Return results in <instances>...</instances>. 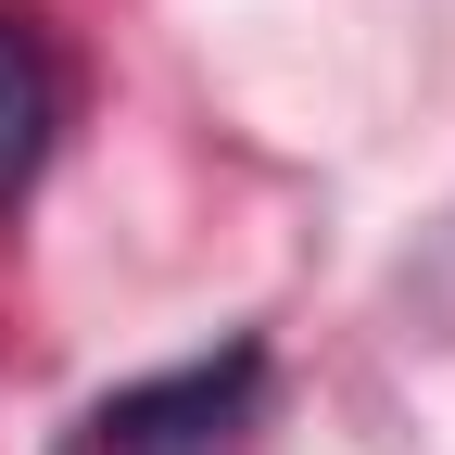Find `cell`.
Instances as JSON below:
<instances>
[{"label": "cell", "instance_id": "6da1fadb", "mask_svg": "<svg viewBox=\"0 0 455 455\" xmlns=\"http://www.w3.org/2000/svg\"><path fill=\"white\" fill-rule=\"evenodd\" d=\"M253 392H266V355H253V341H228V355H203V367H178V379L114 392L76 455H228L241 418H253Z\"/></svg>", "mask_w": 455, "mask_h": 455}, {"label": "cell", "instance_id": "7a4b0ae2", "mask_svg": "<svg viewBox=\"0 0 455 455\" xmlns=\"http://www.w3.org/2000/svg\"><path fill=\"white\" fill-rule=\"evenodd\" d=\"M51 127H64V64H51V38L13 13V0H0V215L38 190Z\"/></svg>", "mask_w": 455, "mask_h": 455}]
</instances>
